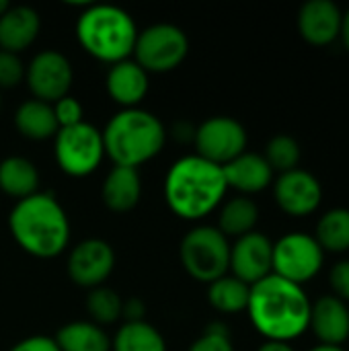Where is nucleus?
Wrapping results in <instances>:
<instances>
[{
  "label": "nucleus",
  "instance_id": "nucleus-1",
  "mask_svg": "<svg viewBox=\"0 0 349 351\" xmlns=\"http://www.w3.org/2000/svg\"><path fill=\"white\" fill-rule=\"evenodd\" d=\"M311 306L313 302L302 286L272 274L251 286L247 313L265 341L290 343L309 331Z\"/></svg>",
  "mask_w": 349,
  "mask_h": 351
},
{
  "label": "nucleus",
  "instance_id": "nucleus-2",
  "mask_svg": "<svg viewBox=\"0 0 349 351\" xmlns=\"http://www.w3.org/2000/svg\"><path fill=\"white\" fill-rule=\"evenodd\" d=\"M228 191L222 167L191 154L183 156L165 177V199L171 212L183 220L210 216Z\"/></svg>",
  "mask_w": 349,
  "mask_h": 351
},
{
  "label": "nucleus",
  "instance_id": "nucleus-3",
  "mask_svg": "<svg viewBox=\"0 0 349 351\" xmlns=\"http://www.w3.org/2000/svg\"><path fill=\"white\" fill-rule=\"evenodd\" d=\"M8 228L16 245L37 259L58 257L70 241V222L49 193H33L12 208Z\"/></svg>",
  "mask_w": 349,
  "mask_h": 351
},
{
  "label": "nucleus",
  "instance_id": "nucleus-4",
  "mask_svg": "<svg viewBox=\"0 0 349 351\" xmlns=\"http://www.w3.org/2000/svg\"><path fill=\"white\" fill-rule=\"evenodd\" d=\"M103 136L105 154L115 167L138 169L152 160L165 146L167 132L160 119L144 109H123L109 119Z\"/></svg>",
  "mask_w": 349,
  "mask_h": 351
},
{
  "label": "nucleus",
  "instance_id": "nucleus-5",
  "mask_svg": "<svg viewBox=\"0 0 349 351\" xmlns=\"http://www.w3.org/2000/svg\"><path fill=\"white\" fill-rule=\"evenodd\" d=\"M76 39L86 53L113 66L134 53L138 29L125 10L111 4H88L76 21Z\"/></svg>",
  "mask_w": 349,
  "mask_h": 351
},
{
  "label": "nucleus",
  "instance_id": "nucleus-6",
  "mask_svg": "<svg viewBox=\"0 0 349 351\" xmlns=\"http://www.w3.org/2000/svg\"><path fill=\"white\" fill-rule=\"evenodd\" d=\"M179 257L193 280L210 286L212 282L228 276L230 243L218 228L197 226L183 237Z\"/></svg>",
  "mask_w": 349,
  "mask_h": 351
},
{
  "label": "nucleus",
  "instance_id": "nucleus-7",
  "mask_svg": "<svg viewBox=\"0 0 349 351\" xmlns=\"http://www.w3.org/2000/svg\"><path fill=\"white\" fill-rule=\"evenodd\" d=\"M325 263V251L313 234L290 232L274 243L272 274L288 280L296 286H304L315 280Z\"/></svg>",
  "mask_w": 349,
  "mask_h": 351
},
{
  "label": "nucleus",
  "instance_id": "nucleus-8",
  "mask_svg": "<svg viewBox=\"0 0 349 351\" xmlns=\"http://www.w3.org/2000/svg\"><path fill=\"white\" fill-rule=\"evenodd\" d=\"M189 51L187 35L169 23H158L152 27H146L142 33H138L134 56L136 64L144 68L146 72H171L177 66L183 64Z\"/></svg>",
  "mask_w": 349,
  "mask_h": 351
},
{
  "label": "nucleus",
  "instance_id": "nucleus-9",
  "mask_svg": "<svg viewBox=\"0 0 349 351\" xmlns=\"http://www.w3.org/2000/svg\"><path fill=\"white\" fill-rule=\"evenodd\" d=\"M56 160L60 169L70 177H86L101 165L105 156L101 132L82 121L72 128H64L56 134Z\"/></svg>",
  "mask_w": 349,
  "mask_h": 351
},
{
  "label": "nucleus",
  "instance_id": "nucleus-10",
  "mask_svg": "<svg viewBox=\"0 0 349 351\" xmlns=\"http://www.w3.org/2000/svg\"><path fill=\"white\" fill-rule=\"evenodd\" d=\"M195 148L197 156L224 167L243 152H247V132L241 121L226 117V115H216L206 119L197 130H195Z\"/></svg>",
  "mask_w": 349,
  "mask_h": 351
},
{
  "label": "nucleus",
  "instance_id": "nucleus-11",
  "mask_svg": "<svg viewBox=\"0 0 349 351\" xmlns=\"http://www.w3.org/2000/svg\"><path fill=\"white\" fill-rule=\"evenodd\" d=\"M25 78L35 99L53 105L68 95L74 74L72 64L64 53L56 49H45L37 53L25 68Z\"/></svg>",
  "mask_w": 349,
  "mask_h": 351
},
{
  "label": "nucleus",
  "instance_id": "nucleus-12",
  "mask_svg": "<svg viewBox=\"0 0 349 351\" xmlns=\"http://www.w3.org/2000/svg\"><path fill=\"white\" fill-rule=\"evenodd\" d=\"M274 197L286 216L306 218L321 208L323 185L313 173L298 167L294 171L282 173L274 181Z\"/></svg>",
  "mask_w": 349,
  "mask_h": 351
},
{
  "label": "nucleus",
  "instance_id": "nucleus-13",
  "mask_svg": "<svg viewBox=\"0 0 349 351\" xmlns=\"http://www.w3.org/2000/svg\"><path fill=\"white\" fill-rule=\"evenodd\" d=\"M115 267V253L109 243L88 239L78 243L68 257V276L80 288H99Z\"/></svg>",
  "mask_w": 349,
  "mask_h": 351
},
{
  "label": "nucleus",
  "instance_id": "nucleus-14",
  "mask_svg": "<svg viewBox=\"0 0 349 351\" xmlns=\"http://www.w3.org/2000/svg\"><path fill=\"white\" fill-rule=\"evenodd\" d=\"M274 265V243L261 232H249L230 247V271L237 280L247 286L272 276Z\"/></svg>",
  "mask_w": 349,
  "mask_h": 351
},
{
  "label": "nucleus",
  "instance_id": "nucleus-15",
  "mask_svg": "<svg viewBox=\"0 0 349 351\" xmlns=\"http://www.w3.org/2000/svg\"><path fill=\"white\" fill-rule=\"evenodd\" d=\"M344 10L333 0H309L298 10V33L315 45L325 47L339 39Z\"/></svg>",
  "mask_w": 349,
  "mask_h": 351
},
{
  "label": "nucleus",
  "instance_id": "nucleus-16",
  "mask_svg": "<svg viewBox=\"0 0 349 351\" xmlns=\"http://www.w3.org/2000/svg\"><path fill=\"white\" fill-rule=\"evenodd\" d=\"M309 329L319 339V346L341 348L349 339V306L333 294L317 298L311 306Z\"/></svg>",
  "mask_w": 349,
  "mask_h": 351
},
{
  "label": "nucleus",
  "instance_id": "nucleus-17",
  "mask_svg": "<svg viewBox=\"0 0 349 351\" xmlns=\"http://www.w3.org/2000/svg\"><path fill=\"white\" fill-rule=\"evenodd\" d=\"M228 189H237L239 193L253 195L267 189L274 183V171L263 158V154L243 152L234 160L222 167Z\"/></svg>",
  "mask_w": 349,
  "mask_h": 351
},
{
  "label": "nucleus",
  "instance_id": "nucleus-18",
  "mask_svg": "<svg viewBox=\"0 0 349 351\" xmlns=\"http://www.w3.org/2000/svg\"><path fill=\"white\" fill-rule=\"evenodd\" d=\"M107 93L121 107L134 109L148 93V72L134 60L117 62L107 74Z\"/></svg>",
  "mask_w": 349,
  "mask_h": 351
},
{
  "label": "nucleus",
  "instance_id": "nucleus-19",
  "mask_svg": "<svg viewBox=\"0 0 349 351\" xmlns=\"http://www.w3.org/2000/svg\"><path fill=\"white\" fill-rule=\"evenodd\" d=\"M41 19L31 6H8L0 16V49L19 53L39 35Z\"/></svg>",
  "mask_w": 349,
  "mask_h": 351
},
{
  "label": "nucleus",
  "instance_id": "nucleus-20",
  "mask_svg": "<svg viewBox=\"0 0 349 351\" xmlns=\"http://www.w3.org/2000/svg\"><path fill=\"white\" fill-rule=\"evenodd\" d=\"M103 202L115 214H125L134 210L142 197V183L138 169L113 167L103 183Z\"/></svg>",
  "mask_w": 349,
  "mask_h": 351
},
{
  "label": "nucleus",
  "instance_id": "nucleus-21",
  "mask_svg": "<svg viewBox=\"0 0 349 351\" xmlns=\"http://www.w3.org/2000/svg\"><path fill=\"white\" fill-rule=\"evenodd\" d=\"M14 125L21 136L29 140H47L56 138L60 125L53 115V107L39 99L25 101L14 113Z\"/></svg>",
  "mask_w": 349,
  "mask_h": 351
},
{
  "label": "nucleus",
  "instance_id": "nucleus-22",
  "mask_svg": "<svg viewBox=\"0 0 349 351\" xmlns=\"http://www.w3.org/2000/svg\"><path fill=\"white\" fill-rule=\"evenodd\" d=\"M39 173L35 165L23 156H8L0 162V189L16 202L37 193Z\"/></svg>",
  "mask_w": 349,
  "mask_h": 351
},
{
  "label": "nucleus",
  "instance_id": "nucleus-23",
  "mask_svg": "<svg viewBox=\"0 0 349 351\" xmlns=\"http://www.w3.org/2000/svg\"><path fill=\"white\" fill-rule=\"evenodd\" d=\"M259 222V208L251 197L239 195L228 199L222 210H220V218H218V230L230 239H241L249 232H255V226Z\"/></svg>",
  "mask_w": 349,
  "mask_h": 351
},
{
  "label": "nucleus",
  "instance_id": "nucleus-24",
  "mask_svg": "<svg viewBox=\"0 0 349 351\" xmlns=\"http://www.w3.org/2000/svg\"><path fill=\"white\" fill-rule=\"evenodd\" d=\"M56 343L60 351H109L111 341L105 335V331L86 321H74L64 325L58 335Z\"/></svg>",
  "mask_w": 349,
  "mask_h": 351
},
{
  "label": "nucleus",
  "instance_id": "nucleus-25",
  "mask_svg": "<svg viewBox=\"0 0 349 351\" xmlns=\"http://www.w3.org/2000/svg\"><path fill=\"white\" fill-rule=\"evenodd\" d=\"M315 241L325 253H348L349 251V208L327 210L315 228Z\"/></svg>",
  "mask_w": 349,
  "mask_h": 351
},
{
  "label": "nucleus",
  "instance_id": "nucleus-26",
  "mask_svg": "<svg viewBox=\"0 0 349 351\" xmlns=\"http://www.w3.org/2000/svg\"><path fill=\"white\" fill-rule=\"evenodd\" d=\"M249 294H251V286H247L245 282L237 280L234 276H224V278H220V280L210 284V288H208V302L218 313L237 315V313L247 311Z\"/></svg>",
  "mask_w": 349,
  "mask_h": 351
},
{
  "label": "nucleus",
  "instance_id": "nucleus-27",
  "mask_svg": "<svg viewBox=\"0 0 349 351\" xmlns=\"http://www.w3.org/2000/svg\"><path fill=\"white\" fill-rule=\"evenodd\" d=\"M113 351H167L165 337L148 323L144 321H134V323H125L113 343Z\"/></svg>",
  "mask_w": 349,
  "mask_h": 351
},
{
  "label": "nucleus",
  "instance_id": "nucleus-28",
  "mask_svg": "<svg viewBox=\"0 0 349 351\" xmlns=\"http://www.w3.org/2000/svg\"><path fill=\"white\" fill-rule=\"evenodd\" d=\"M263 158L267 160V165L272 167L274 173L282 175V173L294 171V169H298L300 158H302L300 144L292 136H286V134L274 136L265 146Z\"/></svg>",
  "mask_w": 349,
  "mask_h": 351
},
{
  "label": "nucleus",
  "instance_id": "nucleus-29",
  "mask_svg": "<svg viewBox=\"0 0 349 351\" xmlns=\"http://www.w3.org/2000/svg\"><path fill=\"white\" fill-rule=\"evenodd\" d=\"M86 311L93 319L95 325H111L121 317L123 311V302L119 298L117 292H113L111 288L99 286L93 288L86 296Z\"/></svg>",
  "mask_w": 349,
  "mask_h": 351
},
{
  "label": "nucleus",
  "instance_id": "nucleus-30",
  "mask_svg": "<svg viewBox=\"0 0 349 351\" xmlns=\"http://www.w3.org/2000/svg\"><path fill=\"white\" fill-rule=\"evenodd\" d=\"M189 351H234V348H232V339H230L226 325L214 323L204 331L202 337H197L191 343Z\"/></svg>",
  "mask_w": 349,
  "mask_h": 351
},
{
  "label": "nucleus",
  "instance_id": "nucleus-31",
  "mask_svg": "<svg viewBox=\"0 0 349 351\" xmlns=\"http://www.w3.org/2000/svg\"><path fill=\"white\" fill-rule=\"evenodd\" d=\"M25 78V66L19 53L0 49V88H12Z\"/></svg>",
  "mask_w": 349,
  "mask_h": 351
},
{
  "label": "nucleus",
  "instance_id": "nucleus-32",
  "mask_svg": "<svg viewBox=\"0 0 349 351\" xmlns=\"http://www.w3.org/2000/svg\"><path fill=\"white\" fill-rule=\"evenodd\" d=\"M51 107H53V115H56L60 130L82 123V105L78 103V99L66 95L60 101H56Z\"/></svg>",
  "mask_w": 349,
  "mask_h": 351
},
{
  "label": "nucleus",
  "instance_id": "nucleus-33",
  "mask_svg": "<svg viewBox=\"0 0 349 351\" xmlns=\"http://www.w3.org/2000/svg\"><path fill=\"white\" fill-rule=\"evenodd\" d=\"M329 286L335 298L349 304V259L337 261L329 269Z\"/></svg>",
  "mask_w": 349,
  "mask_h": 351
},
{
  "label": "nucleus",
  "instance_id": "nucleus-34",
  "mask_svg": "<svg viewBox=\"0 0 349 351\" xmlns=\"http://www.w3.org/2000/svg\"><path fill=\"white\" fill-rule=\"evenodd\" d=\"M10 351H60V348L56 339L45 337V335H35V337H27L19 341Z\"/></svg>",
  "mask_w": 349,
  "mask_h": 351
},
{
  "label": "nucleus",
  "instance_id": "nucleus-35",
  "mask_svg": "<svg viewBox=\"0 0 349 351\" xmlns=\"http://www.w3.org/2000/svg\"><path fill=\"white\" fill-rule=\"evenodd\" d=\"M121 315L128 319V323H134V321H142V315H144V306H142V302L138 300V298H134V300H130V302H125L123 304V311H121Z\"/></svg>",
  "mask_w": 349,
  "mask_h": 351
},
{
  "label": "nucleus",
  "instance_id": "nucleus-36",
  "mask_svg": "<svg viewBox=\"0 0 349 351\" xmlns=\"http://www.w3.org/2000/svg\"><path fill=\"white\" fill-rule=\"evenodd\" d=\"M257 351H296L290 343L284 341H265Z\"/></svg>",
  "mask_w": 349,
  "mask_h": 351
},
{
  "label": "nucleus",
  "instance_id": "nucleus-37",
  "mask_svg": "<svg viewBox=\"0 0 349 351\" xmlns=\"http://www.w3.org/2000/svg\"><path fill=\"white\" fill-rule=\"evenodd\" d=\"M339 37L346 45V49L349 51V8L344 12V19H341V31H339Z\"/></svg>",
  "mask_w": 349,
  "mask_h": 351
},
{
  "label": "nucleus",
  "instance_id": "nucleus-38",
  "mask_svg": "<svg viewBox=\"0 0 349 351\" xmlns=\"http://www.w3.org/2000/svg\"><path fill=\"white\" fill-rule=\"evenodd\" d=\"M309 351H346L344 348H337V346H315L313 350Z\"/></svg>",
  "mask_w": 349,
  "mask_h": 351
},
{
  "label": "nucleus",
  "instance_id": "nucleus-39",
  "mask_svg": "<svg viewBox=\"0 0 349 351\" xmlns=\"http://www.w3.org/2000/svg\"><path fill=\"white\" fill-rule=\"evenodd\" d=\"M8 6H10V4H8L6 0H0V16L8 10Z\"/></svg>",
  "mask_w": 349,
  "mask_h": 351
},
{
  "label": "nucleus",
  "instance_id": "nucleus-40",
  "mask_svg": "<svg viewBox=\"0 0 349 351\" xmlns=\"http://www.w3.org/2000/svg\"><path fill=\"white\" fill-rule=\"evenodd\" d=\"M0 107H2V97H0Z\"/></svg>",
  "mask_w": 349,
  "mask_h": 351
}]
</instances>
